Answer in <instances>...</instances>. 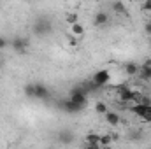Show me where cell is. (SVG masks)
<instances>
[{
    "label": "cell",
    "mask_w": 151,
    "mask_h": 149,
    "mask_svg": "<svg viewBox=\"0 0 151 149\" xmlns=\"http://www.w3.org/2000/svg\"><path fill=\"white\" fill-rule=\"evenodd\" d=\"M100 149H111V146H106V148H100Z\"/></svg>",
    "instance_id": "cell-26"
},
{
    "label": "cell",
    "mask_w": 151,
    "mask_h": 149,
    "mask_svg": "<svg viewBox=\"0 0 151 149\" xmlns=\"http://www.w3.org/2000/svg\"><path fill=\"white\" fill-rule=\"evenodd\" d=\"M114 142V139H113V135H109V133H106V135H100V148H106V146H111Z\"/></svg>",
    "instance_id": "cell-16"
},
{
    "label": "cell",
    "mask_w": 151,
    "mask_h": 149,
    "mask_svg": "<svg viewBox=\"0 0 151 149\" xmlns=\"http://www.w3.org/2000/svg\"><path fill=\"white\" fill-rule=\"evenodd\" d=\"M109 79H111V74H109V70H97L93 77H91V82L97 86V88H104L107 82H109Z\"/></svg>",
    "instance_id": "cell-3"
},
{
    "label": "cell",
    "mask_w": 151,
    "mask_h": 149,
    "mask_svg": "<svg viewBox=\"0 0 151 149\" xmlns=\"http://www.w3.org/2000/svg\"><path fill=\"white\" fill-rule=\"evenodd\" d=\"M84 34V25H81V23H76L70 27V35H74V37H81Z\"/></svg>",
    "instance_id": "cell-14"
},
{
    "label": "cell",
    "mask_w": 151,
    "mask_h": 149,
    "mask_svg": "<svg viewBox=\"0 0 151 149\" xmlns=\"http://www.w3.org/2000/svg\"><path fill=\"white\" fill-rule=\"evenodd\" d=\"M93 23H95V27H104V25H107V23H109V14H106L104 11L95 12V16H93Z\"/></svg>",
    "instance_id": "cell-9"
},
{
    "label": "cell",
    "mask_w": 151,
    "mask_h": 149,
    "mask_svg": "<svg viewBox=\"0 0 151 149\" xmlns=\"http://www.w3.org/2000/svg\"><path fill=\"white\" fill-rule=\"evenodd\" d=\"M139 65L137 63H134V62H128V63H125V74L127 75H137L139 74Z\"/></svg>",
    "instance_id": "cell-12"
},
{
    "label": "cell",
    "mask_w": 151,
    "mask_h": 149,
    "mask_svg": "<svg viewBox=\"0 0 151 149\" xmlns=\"http://www.w3.org/2000/svg\"><path fill=\"white\" fill-rule=\"evenodd\" d=\"M130 86H128V82H121V84H118V86H114V91L119 95V93H123L125 90H128Z\"/></svg>",
    "instance_id": "cell-19"
},
{
    "label": "cell",
    "mask_w": 151,
    "mask_h": 149,
    "mask_svg": "<svg viewBox=\"0 0 151 149\" xmlns=\"http://www.w3.org/2000/svg\"><path fill=\"white\" fill-rule=\"evenodd\" d=\"M58 139H60L62 144L69 146V144H72V140H74V133H72L70 130H62V132L58 133Z\"/></svg>",
    "instance_id": "cell-10"
},
{
    "label": "cell",
    "mask_w": 151,
    "mask_h": 149,
    "mask_svg": "<svg viewBox=\"0 0 151 149\" xmlns=\"http://www.w3.org/2000/svg\"><path fill=\"white\" fill-rule=\"evenodd\" d=\"M107 111H109V109H107V105H106L104 102H97V104H95V112H99V114H106Z\"/></svg>",
    "instance_id": "cell-17"
},
{
    "label": "cell",
    "mask_w": 151,
    "mask_h": 149,
    "mask_svg": "<svg viewBox=\"0 0 151 149\" xmlns=\"http://www.w3.org/2000/svg\"><path fill=\"white\" fill-rule=\"evenodd\" d=\"M28 39L25 37H14L11 40V46H12V49L16 51V53H19V54H23L25 51H27V47H28Z\"/></svg>",
    "instance_id": "cell-6"
},
{
    "label": "cell",
    "mask_w": 151,
    "mask_h": 149,
    "mask_svg": "<svg viewBox=\"0 0 151 149\" xmlns=\"http://www.w3.org/2000/svg\"><path fill=\"white\" fill-rule=\"evenodd\" d=\"M130 112H134L137 117H141V119H144V117H148L151 116V105H142V104H134V105H130Z\"/></svg>",
    "instance_id": "cell-5"
},
{
    "label": "cell",
    "mask_w": 151,
    "mask_h": 149,
    "mask_svg": "<svg viewBox=\"0 0 151 149\" xmlns=\"http://www.w3.org/2000/svg\"><path fill=\"white\" fill-rule=\"evenodd\" d=\"M142 11H146V12L151 11V0H146V2L142 4Z\"/></svg>",
    "instance_id": "cell-22"
},
{
    "label": "cell",
    "mask_w": 151,
    "mask_h": 149,
    "mask_svg": "<svg viewBox=\"0 0 151 149\" xmlns=\"http://www.w3.org/2000/svg\"><path fill=\"white\" fill-rule=\"evenodd\" d=\"M130 139H132V140H141V139H142V132H134V133H130Z\"/></svg>",
    "instance_id": "cell-21"
},
{
    "label": "cell",
    "mask_w": 151,
    "mask_h": 149,
    "mask_svg": "<svg viewBox=\"0 0 151 149\" xmlns=\"http://www.w3.org/2000/svg\"><path fill=\"white\" fill-rule=\"evenodd\" d=\"M84 142L90 144V146H100V144H99V142H100V135H99V133H88V135L84 137Z\"/></svg>",
    "instance_id": "cell-13"
},
{
    "label": "cell",
    "mask_w": 151,
    "mask_h": 149,
    "mask_svg": "<svg viewBox=\"0 0 151 149\" xmlns=\"http://www.w3.org/2000/svg\"><path fill=\"white\" fill-rule=\"evenodd\" d=\"M69 98L74 102L76 105H79V107H86V104H88V93L84 91V88L83 86H76L70 90V95H69Z\"/></svg>",
    "instance_id": "cell-1"
},
{
    "label": "cell",
    "mask_w": 151,
    "mask_h": 149,
    "mask_svg": "<svg viewBox=\"0 0 151 149\" xmlns=\"http://www.w3.org/2000/svg\"><path fill=\"white\" fill-rule=\"evenodd\" d=\"M84 149H100V146H90V144H86Z\"/></svg>",
    "instance_id": "cell-25"
},
{
    "label": "cell",
    "mask_w": 151,
    "mask_h": 149,
    "mask_svg": "<svg viewBox=\"0 0 151 149\" xmlns=\"http://www.w3.org/2000/svg\"><path fill=\"white\" fill-rule=\"evenodd\" d=\"M150 149H151V148H150Z\"/></svg>",
    "instance_id": "cell-29"
},
{
    "label": "cell",
    "mask_w": 151,
    "mask_h": 149,
    "mask_svg": "<svg viewBox=\"0 0 151 149\" xmlns=\"http://www.w3.org/2000/svg\"><path fill=\"white\" fill-rule=\"evenodd\" d=\"M51 27L53 25H51V21L47 18H39L34 23V34L39 35V37H44V35H47L51 32Z\"/></svg>",
    "instance_id": "cell-2"
},
{
    "label": "cell",
    "mask_w": 151,
    "mask_h": 149,
    "mask_svg": "<svg viewBox=\"0 0 151 149\" xmlns=\"http://www.w3.org/2000/svg\"><path fill=\"white\" fill-rule=\"evenodd\" d=\"M9 44H11V40H7L4 35H0V51H2V49H5Z\"/></svg>",
    "instance_id": "cell-20"
},
{
    "label": "cell",
    "mask_w": 151,
    "mask_h": 149,
    "mask_svg": "<svg viewBox=\"0 0 151 149\" xmlns=\"http://www.w3.org/2000/svg\"><path fill=\"white\" fill-rule=\"evenodd\" d=\"M49 90L44 86V84H40V82H34V98L35 100H46V98H49Z\"/></svg>",
    "instance_id": "cell-7"
},
{
    "label": "cell",
    "mask_w": 151,
    "mask_h": 149,
    "mask_svg": "<svg viewBox=\"0 0 151 149\" xmlns=\"http://www.w3.org/2000/svg\"><path fill=\"white\" fill-rule=\"evenodd\" d=\"M58 107H60L63 112H67V114H77V112L83 111V107L76 105L70 98H63V100H60V102H58Z\"/></svg>",
    "instance_id": "cell-4"
},
{
    "label": "cell",
    "mask_w": 151,
    "mask_h": 149,
    "mask_svg": "<svg viewBox=\"0 0 151 149\" xmlns=\"http://www.w3.org/2000/svg\"><path fill=\"white\" fill-rule=\"evenodd\" d=\"M69 44H70V46H76V44H77V39H76L74 35H70V37H69Z\"/></svg>",
    "instance_id": "cell-24"
},
{
    "label": "cell",
    "mask_w": 151,
    "mask_h": 149,
    "mask_svg": "<svg viewBox=\"0 0 151 149\" xmlns=\"http://www.w3.org/2000/svg\"><path fill=\"white\" fill-rule=\"evenodd\" d=\"M111 7H113L114 12H118V14H125V16H127V7H125L123 2H114V4H111Z\"/></svg>",
    "instance_id": "cell-15"
},
{
    "label": "cell",
    "mask_w": 151,
    "mask_h": 149,
    "mask_svg": "<svg viewBox=\"0 0 151 149\" xmlns=\"http://www.w3.org/2000/svg\"><path fill=\"white\" fill-rule=\"evenodd\" d=\"M65 19H67V23H69L70 27H72V25H76V23H79V16H77V14H74V12L67 14V18H65Z\"/></svg>",
    "instance_id": "cell-18"
},
{
    "label": "cell",
    "mask_w": 151,
    "mask_h": 149,
    "mask_svg": "<svg viewBox=\"0 0 151 149\" xmlns=\"http://www.w3.org/2000/svg\"><path fill=\"white\" fill-rule=\"evenodd\" d=\"M144 30H146V34H148V35H151V21H148V23L144 25Z\"/></svg>",
    "instance_id": "cell-23"
},
{
    "label": "cell",
    "mask_w": 151,
    "mask_h": 149,
    "mask_svg": "<svg viewBox=\"0 0 151 149\" xmlns=\"http://www.w3.org/2000/svg\"><path fill=\"white\" fill-rule=\"evenodd\" d=\"M150 49H151V44H150Z\"/></svg>",
    "instance_id": "cell-28"
},
{
    "label": "cell",
    "mask_w": 151,
    "mask_h": 149,
    "mask_svg": "<svg viewBox=\"0 0 151 149\" xmlns=\"http://www.w3.org/2000/svg\"><path fill=\"white\" fill-rule=\"evenodd\" d=\"M139 77H141V81H151V60H146L142 65H141V69H139Z\"/></svg>",
    "instance_id": "cell-8"
},
{
    "label": "cell",
    "mask_w": 151,
    "mask_h": 149,
    "mask_svg": "<svg viewBox=\"0 0 151 149\" xmlns=\"http://www.w3.org/2000/svg\"><path fill=\"white\" fill-rule=\"evenodd\" d=\"M104 116H106V121H107L111 126H118V125L121 123V117H119V114H118V112L107 111L106 114H104Z\"/></svg>",
    "instance_id": "cell-11"
},
{
    "label": "cell",
    "mask_w": 151,
    "mask_h": 149,
    "mask_svg": "<svg viewBox=\"0 0 151 149\" xmlns=\"http://www.w3.org/2000/svg\"><path fill=\"white\" fill-rule=\"evenodd\" d=\"M0 67H2V56H0Z\"/></svg>",
    "instance_id": "cell-27"
}]
</instances>
